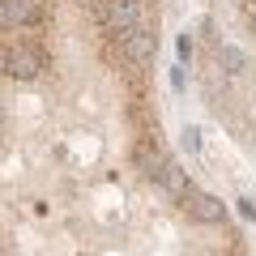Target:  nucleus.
<instances>
[{
	"mask_svg": "<svg viewBox=\"0 0 256 256\" xmlns=\"http://www.w3.org/2000/svg\"><path fill=\"white\" fill-rule=\"evenodd\" d=\"M98 13L111 30L128 34V30L141 26V0H98Z\"/></svg>",
	"mask_w": 256,
	"mask_h": 256,
	"instance_id": "nucleus-1",
	"label": "nucleus"
},
{
	"mask_svg": "<svg viewBox=\"0 0 256 256\" xmlns=\"http://www.w3.org/2000/svg\"><path fill=\"white\" fill-rule=\"evenodd\" d=\"M38 52L34 47H26V43H9L4 47V73L9 77H18V82H30V77L38 73Z\"/></svg>",
	"mask_w": 256,
	"mask_h": 256,
	"instance_id": "nucleus-2",
	"label": "nucleus"
},
{
	"mask_svg": "<svg viewBox=\"0 0 256 256\" xmlns=\"http://www.w3.org/2000/svg\"><path fill=\"white\" fill-rule=\"evenodd\" d=\"M154 47H158V38L146 26H137V30L124 34V60L128 64H146V60H154Z\"/></svg>",
	"mask_w": 256,
	"mask_h": 256,
	"instance_id": "nucleus-3",
	"label": "nucleus"
},
{
	"mask_svg": "<svg viewBox=\"0 0 256 256\" xmlns=\"http://www.w3.org/2000/svg\"><path fill=\"white\" fill-rule=\"evenodd\" d=\"M154 180H158V188H162L166 196H175V201H184V196L192 192V188H188V171H184L180 162H171V158H166V166L154 175Z\"/></svg>",
	"mask_w": 256,
	"mask_h": 256,
	"instance_id": "nucleus-4",
	"label": "nucleus"
},
{
	"mask_svg": "<svg viewBox=\"0 0 256 256\" xmlns=\"http://www.w3.org/2000/svg\"><path fill=\"white\" fill-rule=\"evenodd\" d=\"M184 205H188V214L196 222H222V201H218V196H210V192H188Z\"/></svg>",
	"mask_w": 256,
	"mask_h": 256,
	"instance_id": "nucleus-5",
	"label": "nucleus"
},
{
	"mask_svg": "<svg viewBox=\"0 0 256 256\" xmlns=\"http://www.w3.org/2000/svg\"><path fill=\"white\" fill-rule=\"evenodd\" d=\"M0 18H4V26H22V22L30 18V0H4V4H0Z\"/></svg>",
	"mask_w": 256,
	"mask_h": 256,
	"instance_id": "nucleus-6",
	"label": "nucleus"
},
{
	"mask_svg": "<svg viewBox=\"0 0 256 256\" xmlns=\"http://www.w3.org/2000/svg\"><path fill=\"white\" fill-rule=\"evenodd\" d=\"M218 64H226V73H244V68H248V56L244 52H239V47H218Z\"/></svg>",
	"mask_w": 256,
	"mask_h": 256,
	"instance_id": "nucleus-7",
	"label": "nucleus"
}]
</instances>
